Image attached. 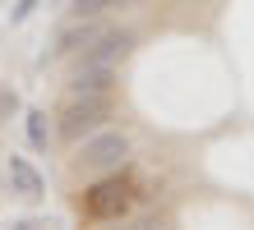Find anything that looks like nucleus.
<instances>
[{
    "instance_id": "obj_3",
    "label": "nucleus",
    "mask_w": 254,
    "mask_h": 230,
    "mask_svg": "<svg viewBox=\"0 0 254 230\" xmlns=\"http://www.w3.org/2000/svg\"><path fill=\"white\" fill-rule=\"evenodd\" d=\"M111 115H116V92L111 97H65L61 115H56V134L65 143H83L88 134L107 129Z\"/></svg>"
},
{
    "instance_id": "obj_6",
    "label": "nucleus",
    "mask_w": 254,
    "mask_h": 230,
    "mask_svg": "<svg viewBox=\"0 0 254 230\" xmlns=\"http://www.w3.org/2000/svg\"><path fill=\"white\" fill-rule=\"evenodd\" d=\"M9 184H14L19 198H28V203H37V198L47 193V180H42V171L28 157H9Z\"/></svg>"
},
{
    "instance_id": "obj_7",
    "label": "nucleus",
    "mask_w": 254,
    "mask_h": 230,
    "mask_svg": "<svg viewBox=\"0 0 254 230\" xmlns=\"http://www.w3.org/2000/svg\"><path fill=\"white\" fill-rule=\"evenodd\" d=\"M97 33H102L97 19H74V28H65V33L56 37V51H51V55H74V51H83Z\"/></svg>"
},
{
    "instance_id": "obj_4",
    "label": "nucleus",
    "mask_w": 254,
    "mask_h": 230,
    "mask_svg": "<svg viewBox=\"0 0 254 230\" xmlns=\"http://www.w3.org/2000/svg\"><path fill=\"white\" fill-rule=\"evenodd\" d=\"M129 51H134V33L129 28H102V33L79 51V65H116V60H125Z\"/></svg>"
},
{
    "instance_id": "obj_2",
    "label": "nucleus",
    "mask_w": 254,
    "mask_h": 230,
    "mask_svg": "<svg viewBox=\"0 0 254 230\" xmlns=\"http://www.w3.org/2000/svg\"><path fill=\"white\" fill-rule=\"evenodd\" d=\"M129 157H134V138L125 129H97L74 152V175H88V180L111 175V171H121Z\"/></svg>"
},
{
    "instance_id": "obj_12",
    "label": "nucleus",
    "mask_w": 254,
    "mask_h": 230,
    "mask_svg": "<svg viewBox=\"0 0 254 230\" xmlns=\"http://www.w3.org/2000/svg\"><path fill=\"white\" fill-rule=\"evenodd\" d=\"M143 230H171V226H167V221H148Z\"/></svg>"
},
{
    "instance_id": "obj_8",
    "label": "nucleus",
    "mask_w": 254,
    "mask_h": 230,
    "mask_svg": "<svg viewBox=\"0 0 254 230\" xmlns=\"http://www.w3.org/2000/svg\"><path fill=\"white\" fill-rule=\"evenodd\" d=\"M23 129H28V143H33V152H47L51 147V125H47V111H37V106H33V111H23Z\"/></svg>"
},
{
    "instance_id": "obj_1",
    "label": "nucleus",
    "mask_w": 254,
    "mask_h": 230,
    "mask_svg": "<svg viewBox=\"0 0 254 230\" xmlns=\"http://www.w3.org/2000/svg\"><path fill=\"white\" fill-rule=\"evenodd\" d=\"M139 198H143V189H139V180H134V166L125 161L121 171L97 175V180L79 193V217L93 221V226L121 221V217H129V212L139 207Z\"/></svg>"
},
{
    "instance_id": "obj_11",
    "label": "nucleus",
    "mask_w": 254,
    "mask_h": 230,
    "mask_svg": "<svg viewBox=\"0 0 254 230\" xmlns=\"http://www.w3.org/2000/svg\"><path fill=\"white\" fill-rule=\"evenodd\" d=\"M33 9H37V0H19V5H14V14H9V19L19 23V19H28V14H33Z\"/></svg>"
},
{
    "instance_id": "obj_5",
    "label": "nucleus",
    "mask_w": 254,
    "mask_h": 230,
    "mask_svg": "<svg viewBox=\"0 0 254 230\" xmlns=\"http://www.w3.org/2000/svg\"><path fill=\"white\" fill-rule=\"evenodd\" d=\"M116 92V65H79L69 79V97H111Z\"/></svg>"
},
{
    "instance_id": "obj_13",
    "label": "nucleus",
    "mask_w": 254,
    "mask_h": 230,
    "mask_svg": "<svg viewBox=\"0 0 254 230\" xmlns=\"http://www.w3.org/2000/svg\"><path fill=\"white\" fill-rule=\"evenodd\" d=\"M14 230H37V226H33V221H19V226H14Z\"/></svg>"
},
{
    "instance_id": "obj_9",
    "label": "nucleus",
    "mask_w": 254,
    "mask_h": 230,
    "mask_svg": "<svg viewBox=\"0 0 254 230\" xmlns=\"http://www.w3.org/2000/svg\"><path fill=\"white\" fill-rule=\"evenodd\" d=\"M116 5H121V0H74L69 14H74V19H102V14L116 9Z\"/></svg>"
},
{
    "instance_id": "obj_10",
    "label": "nucleus",
    "mask_w": 254,
    "mask_h": 230,
    "mask_svg": "<svg viewBox=\"0 0 254 230\" xmlns=\"http://www.w3.org/2000/svg\"><path fill=\"white\" fill-rule=\"evenodd\" d=\"M14 111H19V97H14L9 88H0V120H5V115H14Z\"/></svg>"
}]
</instances>
